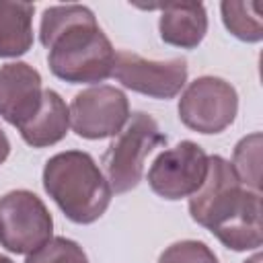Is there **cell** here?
<instances>
[{
    "label": "cell",
    "mask_w": 263,
    "mask_h": 263,
    "mask_svg": "<svg viewBox=\"0 0 263 263\" xmlns=\"http://www.w3.org/2000/svg\"><path fill=\"white\" fill-rule=\"evenodd\" d=\"M43 187L58 208L76 224L99 220L111 203V187L88 152L66 150L43 166Z\"/></svg>",
    "instance_id": "3"
},
{
    "label": "cell",
    "mask_w": 263,
    "mask_h": 263,
    "mask_svg": "<svg viewBox=\"0 0 263 263\" xmlns=\"http://www.w3.org/2000/svg\"><path fill=\"white\" fill-rule=\"evenodd\" d=\"M39 39L47 47L53 76L70 82H103L113 72L115 49L97 23L95 12L82 4L45 8Z\"/></svg>",
    "instance_id": "1"
},
{
    "label": "cell",
    "mask_w": 263,
    "mask_h": 263,
    "mask_svg": "<svg viewBox=\"0 0 263 263\" xmlns=\"http://www.w3.org/2000/svg\"><path fill=\"white\" fill-rule=\"evenodd\" d=\"M53 234V220L41 197L14 189L0 197V245L16 255H29Z\"/></svg>",
    "instance_id": "5"
},
{
    "label": "cell",
    "mask_w": 263,
    "mask_h": 263,
    "mask_svg": "<svg viewBox=\"0 0 263 263\" xmlns=\"http://www.w3.org/2000/svg\"><path fill=\"white\" fill-rule=\"evenodd\" d=\"M189 214L226 249L253 251L263 242L261 191L247 189L222 156H210L205 181L189 197Z\"/></svg>",
    "instance_id": "2"
},
{
    "label": "cell",
    "mask_w": 263,
    "mask_h": 263,
    "mask_svg": "<svg viewBox=\"0 0 263 263\" xmlns=\"http://www.w3.org/2000/svg\"><path fill=\"white\" fill-rule=\"evenodd\" d=\"M158 263H218V257L201 240H179L160 253Z\"/></svg>",
    "instance_id": "17"
},
{
    "label": "cell",
    "mask_w": 263,
    "mask_h": 263,
    "mask_svg": "<svg viewBox=\"0 0 263 263\" xmlns=\"http://www.w3.org/2000/svg\"><path fill=\"white\" fill-rule=\"evenodd\" d=\"M8 154H10V140H8V136L4 134V129L0 127V164L8 158Z\"/></svg>",
    "instance_id": "18"
},
{
    "label": "cell",
    "mask_w": 263,
    "mask_h": 263,
    "mask_svg": "<svg viewBox=\"0 0 263 263\" xmlns=\"http://www.w3.org/2000/svg\"><path fill=\"white\" fill-rule=\"evenodd\" d=\"M162 144H166V136L160 132L156 119L144 111L132 113L121 132L113 136V142L103 156L105 177L111 191L125 193L138 187L144 175L146 156Z\"/></svg>",
    "instance_id": "4"
},
{
    "label": "cell",
    "mask_w": 263,
    "mask_h": 263,
    "mask_svg": "<svg viewBox=\"0 0 263 263\" xmlns=\"http://www.w3.org/2000/svg\"><path fill=\"white\" fill-rule=\"evenodd\" d=\"M144 8L160 10L158 31L162 41L168 45L193 49L203 41L208 33V12L201 2H168Z\"/></svg>",
    "instance_id": "11"
},
{
    "label": "cell",
    "mask_w": 263,
    "mask_h": 263,
    "mask_svg": "<svg viewBox=\"0 0 263 263\" xmlns=\"http://www.w3.org/2000/svg\"><path fill=\"white\" fill-rule=\"evenodd\" d=\"M224 27L240 41L257 43L263 39V2L226 0L220 4Z\"/></svg>",
    "instance_id": "14"
},
{
    "label": "cell",
    "mask_w": 263,
    "mask_h": 263,
    "mask_svg": "<svg viewBox=\"0 0 263 263\" xmlns=\"http://www.w3.org/2000/svg\"><path fill=\"white\" fill-rule=\"evenodd\" d=\"M261 132H253L238 140L232 154V168L247 189L261 191Z\"/></svg>",
    "instance_id": "15"
},
{
    "label": "cell",
    "mask_w": 263,
    "mask_h": 263,
    "mask_svg": "<svg viewBox=\"0 0 263 263\" xmlns=\"http://www.w3.org/2000/svg\"><path fill=\"white\" fill-rule=\"evenodd\" d=\"M33 12L29 2L0 0V58H18L31 49Z\"/></svg>",
    "instance_id": "13"
},
{
    "label": "cell",
    "mask_w": 263,
    "mask_h": 263,
    "mask_svg": "<svg viewBox=\"0 0 263 263\" xmlns=\"http://www.w3.org/2000/svg\"><path fill=\"white\" fill-rule=\"evenodd\" d=\"M111 76L136 92L154 99H173L187 82V62L183 58L146 60L134 51H115Z\"/></svg>",
    "instance_id": "9"
},
{
    "label": "cell",
    "mask_w": 263,
    "mask_h": 263,
    "mask_svg": "<svg viewBox=\"0 0 263 263\" xmlns=\"http://www.w3.org/2000/svg\"><path fill=\"white\" fill-rule=\"evenodd\" d=\"M261 261H263L261 253H255V255H253V257H249V259H247L245 263H261Z\"/></svg>",
    "instance_id": "19"
},
{
    "label": "cell",
    "mask_w": 263,
    "mask_h": 263,
    "mask_svg": "<svg viewBox=\"0 0 263 263\" xmlns=\"http://www.w3.org/2000/svg\"><path fill=\"white\" fill-rule=\"evenodd\" d=\"M70 109L72 129L86 140L113 138L129 119V103L123 90L97 84L74 95Z\"/></svg>",
    "instance_id": "8"
},
{
    "label": "cell",
    "mask_w": 263,
    "mask_h": 263,
    "mask_svg": "<svg viewBox=\"0 0 263 263\" xmlns=\"http://www.w3.org/2000/svg\"><path fill=\"white\" fill-rule=\"evenodd\" d=\"M0 263H12V259H8V257H4V255H0Z\"/></svg>",
    "instance_id": "20"
},
{
    "label": "cell",
    "mask_w": 263,
    "mask_h": 263,
    "mask_svg": "<svg viewBox=\"0 0 263 263\" xmlns=\"http://www.w3.org/2000/svg\"><path fill=\"white\" fill-rule=\"evenodd\" d=\"M41 74L25 64L10 62L0 66V117L14 127L25 125L41 107Z\"/></svg>",
    "instance_id": "10"
},
{
    "label": "cell",
    "mask_w": 263,
    "mask_h": 263,
    "mask_svg": "<svg viewBox=\"0 0 263 263\" xmlns=\"http://www.w3.org/2000/svg\"><path fill=\"white\" fill-rule=\"evenodd\" d=\"M179 119L193 132L220 134L238 113L236 88L218 76H199L187 84L179 99Z\"/></svg>",
    "instance_id": "6"
},
{
    "label": "cell",
    "mask_w": 263,
    "mask_h": 263,
    "mask_svg": "<svg viewBox=\"0 0 263 263\" xmlns=\"http://www.w3.org/2000/svg\"><path fill=\"white\" fill-rule=\"evenodd\" d=\"M68 127H70V109L66 101L55 90L45 88L39 111L35 113L33 119L21 125L18 132L29 146L45 148L64 140L68 134Z\"/></svg>",
    "instance_id": "12"
},
{
    "label": "cell",
    "mask_w": 263,
    "mask_h": 263,
    "mask_svg": "<svg viewBox=\"0 0 263 263\" xmlns=\"http://www.w3.org/2000/svg\"><path fill=\"white\" fill-rule=\"evenodd\" d=\"M210 156L195 142H179L177 146L162 150L148 168L150 189L164 199L191 197L205 181Z\"/></svg>",
    "instance_id": "7"
},
{
    "label": "cell",
    "mask_w": 263,
    "mask_h": 263,
    "mask_svg": "<svg viewBox=\"0 0 263 263\" xmlns=\"http://www.w3.org/2000/svg\"><path fill=\"white\" fill-rule=\"evenodd\" d=\"M25 263H88L82 247L64 236H51L45 245L27 255Z\"/></svg>",
    "instance_id": "16"
}]
</instances>
